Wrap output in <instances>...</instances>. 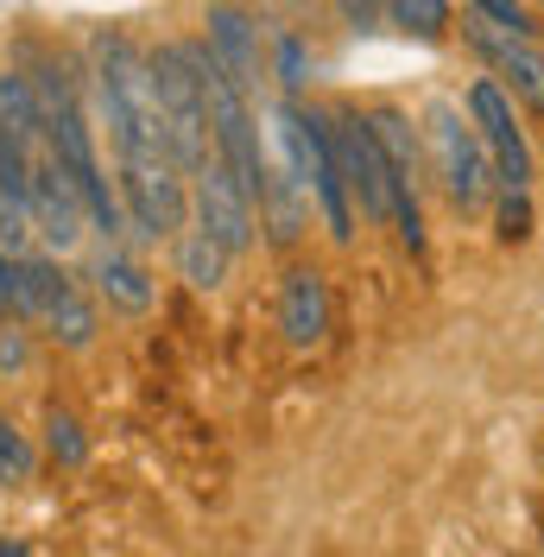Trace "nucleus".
<instances>
[{
    "label": "nucleus",
    "mask_w": 544,
    "mask_h": 557,
    "mask_svg": "<svg viewBox=\"0 0 544 557\" xmlns=\"http://www.w3.org/2000/svg\"><path fill=\"white\" fill-rule=\"evenodd\" d=\"M152 89H159V121H165V146L177 159V172L209 159V96L203 70L190 58V38H165L152 51Z\"/></svg>",
    "instance_id": "obj_1"
},
{
    "label": "nucleus",
    "mask_w": 544,
    "mask_h": 557,
    "mask_svg": "<svg viewBox=\"0 0 544 557\" xmlns=\"http://www.w3.org/2000/svg\"><path fill=\"white\" fill-rule=\"evenodd\" d=\"M114 190L139 247L171 242L190 222V177L177 172V159H114Z\"/></svg>",
    "instance_id": "obj_2"
},
{
    "label": "nucleus",
    "mask_w": 544,
    "mask_h": 557,
    "mask_svg": "<svg viewBox=\"0 0 544 557\" xmlns=\"http://www.w3.org/2000/svg\"><path fill=\"white\" fill-rule=\"evenodd\" d=\"M431 159H437L443 190H449V203L462 209V215H475V209L494 203V190H500V184H494V159H487L481 134L462 121L456 102L431 108Z\"/></svg>",
    "instance_id": "obj_3"
},
{
    "label": "nucleus",
    "mask_w": 544,
    "mask_h": 557,
    "mask_svg": "<svg viewBox=\"0 0 544 557\" xmlns=\"http://www.w3.org/2000/svg\"><path fill=\"white\" fill-rule=\"evenodd\" d=\"M190 222L203 228L209 242L222 247V253H254V242H260V215H254V197L240 190V177L209 152L203 165H190Z\"/></svg>",
    "instance_id": "obj_4"
},
{
    "label": "nucleus",
    "mask_w": 544,
    "mask_h": 557,
    "mask_svg": "<svg viewBox=\"0 0 544 557\" xmlns=\"http://www.w3.org/2000/svg\"><path fill=\"white\" fill-rule=\"evenodd\" d=\"M330 139H336L342 184H348V203H355V215H368L374 228H386L393 172H386V152H380L368 114H361V108H336V114H330Z\"/></svg>",
    "instance_id": "obj_5"
},
{
    "label": "nucleus",
    "mask_w": 544,
    "mask_h": 557,
    "mask_svg": "<svg viewBox=\"0 0 544 557\" xmlns=\"http://www.w3.org/2000/svg\"><path fill=\"white\" fill-rule=\"evenodd\" d=\"M469 121H475L487 159H494V184L500 190H532V146H526V127L512 114V96L494 76L469 83Z\"/></svg>",
    "instance_id": "obj_6"
},
{
    "label": "nucleus",
    "mask_w": 544,
    "mask_h": 557,
    "mask_svg": "<svg viewBox=\"0 0 544 557\" xmlns=\"http://www.w3.org/2000/svg\"><path fill=\"white\" fill-rule=\"evenodd\" d=\"M26 215H33V242H45L51 253H70V247L89 235V215H83V197L70 184L64 159L51 146H33V184H26Z\"/></svg>",
    "instance_id": "obj_7"
},
{
    "label": "nucleus",
    "mask_w": 544,
    "mask_h": 557,
    "mask_svg": "<svg viewBox=\"0 0 544 557\" xmlns=\"http://www.w3.org/2000/svg\"><path fill=\"white\" fill-rule=\"evenodd\" d=\"M462 38L481 51V64L494 70V83L507 89L512 102H526L532 114H544V51H532V38L507 33V26H494L481 13L462 20Z\"/></svg>",
    "instance_id": "obj_8"
},
{
    "label": "nucleus",
    "mask_w": 544,
    "mask_h": 557,
    "mask_svg": "<svg viewBox=\"0 0 544 557\" xmlns=\"http://www.w3.org/2000/svg\"><path fill=\"white\" fill-rule=\"evenodd\" d=\"M203 45H209V58L235 76L247 96H260V26H254V13L247 7H235V0H215L203 13Z\"/></svg>",
    "instance_id": "obj_9"
},
{
    "label": "nucleus",
    "mask_w": 544,
    "mask_h": 557,
    "mask_svg": "<svg viewBox=\"0 0 544 557\" xmlns=\"http://www.w3.org/2000/svg\"><path fill=\"white\" fill-rule=\"evenodd\" d=\"M254 215H260L267 242L279 247V253H292V247L305 242V228H310V190L285 172V165L267 159V172H260V184H254Z\"/></svg>",
    "instance_id": "obj_10"
},
{
    "label": "nucleus",
    "mask_w": 544,
    "mask_h": 557,
    "mask_svg": "<svg viewBox=\"0 0 544 557\" xmlns=\"http://www.w3.org/2000/svg\"><path fill=\"white\" fill-rule=\"evenodd\" d=\"M89 285L127 317H146L152 305H159V278H152V267H146L139 253H127L121 242L96 247V260H89Z\"/></svg>",
    "instance_id": "obj_11"
},
{
    "label": "nucleus",
    "mask_w": 544,
    "mask_h": 557,
    "mask_svg": "<svg viewBox=\"0 0 544 557\" xmlns=\"http://www.w3.org/2000/svg\"><path fill=\"white\" fill-rule=\"evenodd\" d=\"M279 330L292 348H317L323 330H330V278L317 267H285V285H279Z\"/></svg>",
    "instance_id": "obj_12"
},
{
    "label": "nucleus",
    "mask_w": 544,
    "mask_h": 557,
    "mask_svg": "<svg viewBox=\"0 0 544 557\" xmlns=\"http://www.w3.org/2000/svg\"><path fill=\"white\" fill-rule=\"evenodd\" d=\"M171 267H177V278H184L190 292H222V278H228V267H235V253H222L197 222H184V228L171 235Z\"/></svg>",
    "instance_id": "obj_13"
},
{
    "label": "nucleus",
    "mask_w": 544,
    "mask_h": 557,
    "mask_svg": "<svg viewBox=\"0 0 544 557\" xmlns=\"http://www.w3.org/2000/svg\"><path fill=\"white\" fill-rule=\"evenodd\" d=\"M0 127H13L26 146H45V114H38V96L20 64L0 70Z\"/></svg>",
    "instance_id": "obj_14"
},
{
    "label": "nucleus",
    "mask_w": 544,
    "mask_h": 557,
    "mask_svg": "<svg viewBox=\"0 0 544 557\" xmlns=\"http://www.w3.org/2000/svg\"><path fill=\"white\" fill-rule=\"evenodd\" d=\"M38 450L51 456L58 469H83V462H89V431L76 424V412H64V406H45V424H38Z\"/></svg>",
    "instance_id": "obj_15"
},
{
    "label": "nucleus",
    "mask_w": 544,
    "mask_h": 557,
    "mask_svg": "<svg viewBox=\"0 0 544 557\" xmlns=\"http://www.w3.org/2000/svg\"><path fill=\"white\" fill-rule=\"evenodd\" d=\"M386 20H393L406 38L437 45V38L449 33V0H386Z\"/></svg>",
    "instance_id": "obj_16"
},
{
    "label": "nucleus",
    "mask_w": 544,
    "mask_h": 557,
    "mask_svg": "<svg viewBox=\"0 0 544 557\" xmlns=\"http://www.w3.org/2000/svg\"><path fill=\"white\" fill-rule=\"evenodd\" d=\"M38 475V444L13 424V418H0V482L7 487H26Z\"/></svg>",
    "instance_id": "obj_17"
},
{
    "label": "nucleus",
    "mask_w": 544,
    "mask_h": 557,
    "mask_svg": "<svg viewBox=\"0 0 544 557\" xmlns=\"http://www.w3.org/2000/svg\"><path fill=\"white\" fill-rule=\"evenodd\" d=\"M494 235H500V247L532 242V197H526V190H507V197H500V209H494Z\"/></svg>",
    "instance_id": "obj_18"
},
{
    "label": "nucleus",
    "mask_w": 544,
    "mask_h": 557,
    "mask_svg": "<svg viewBox=\"0 0 544 557\" xmlns=\"http://www.w3.org/2000/svg\"><path fill=\"white\" fill-rule=\"evenodd\" d=\"M469 13L507 26V33H532V7H526V0H469Z\"/></svg>",
    "instance_id": "obj_19"
},
{
    "label": "nucleus",
    "mask_w": 544,
    "mask_h": 557,
    "mask_svg": "<svg viewBox=\"0 0 544 557\" xmlns=\"http://www.w3.org/2000/svg\"><path fill=\"white\" fill-rule=\"evenodd\" d=\"M279 83H285V96H305L310 70H305V45L292 33H279Z\"/></svg>",
    "instance_id": "obj_20"
},
{
    "label": "nucleus",
    "mask_w": 544,
    "mask_h": 557,
    "mask_svg": "<svg viewBox=\"0 0 544 557\" xmlns=\"http://www.w3.org/2000/svg\"><path fill=\"white\" fill-rule=\"evenodd\" d=\"M342 13H348V20H361V26H368V13H374V0H342Z\"/></svg>",
    "instance_id": "obj_21"
},
{
    "label": "nucleus",
    "mask_w": 544,
    "mask_h": 557,
    "mask_svg": "<svg viewBox=\"0 0 544 557\" xmlns=\"http://www.w3.org/2000/svg\"><path fill=\"white\" fill-rule=\"evenodd\" d=\"M526 7H544V0H526Z\"/></svg>",
    "instance_id": "obj_22"
}]
</instances>
